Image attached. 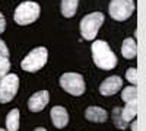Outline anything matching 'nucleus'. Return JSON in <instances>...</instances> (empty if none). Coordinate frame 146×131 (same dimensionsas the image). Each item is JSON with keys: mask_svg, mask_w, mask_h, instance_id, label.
<instances>
[{"mask_svg": "<svg viewBox=\"0 0 146 131\" xmlns=\"http://www.w3.org/2000/svg\"><path fill=\"white\" fill-rule=\"evenodd\" d=\"M5 28H6V19H5L3 13H2V12H0V34H3Z\"/></svg>", "mask_w": 146, "mask_h": 131, "instance_id": "412c9836", "label": "nucleus"}, {"mask_svg": "<svg viewBox=\"0 0 146 131\" xmlns=\"http://www.w3.org/2000/svg\"><path fill=\"white\" fill-rule=\"evenodd\" d=\"M6 127L7 131H18L19 130V109H12L6 117Z\"/></svg>", "mask_w": 146, "mask_h": 131, "instance_id": "2eb2a0df", "label": "nucleus"}, {"mask_svg": "<svg viewBox=\"0 0 146 131\" xmlns=\"http://www.w3.org/2000/svg\"><path fill=\"white\" fill-rule=\"evenodd\" d=\"M48 101H50V95H48V92L47 90H40V92L34 93L32 96L29 98L28 108L32 112H40L47 106Z\"/></svg>", "mask_w": 146, "mask_h": 131, "instance_id": "1a4fd4ad", "label": "nucleus"}, {"mask_svg": "<svg viewBox=\"0 0 146 131\" xmlns=\"http://www.w3.org/2000/svg\"><path fill=\"white\" fill-rule=\"evenodd\" d=\"M35 131H47L45 128H35Z\"/></svg>", "mask_w": 146, "mask_h": 131, "instance_id": "5701e85b", "label": "nucleus"}, {"mask_svg": "<svg viewBox=\"0 0 146 131\" xmlns=\"http://www.w3.org/2000/svg\"><path fill=\"white\" fill-rule=\"evenodd\" d=\"M104 22V15L101 12H94L86 15L80 20V34L86 41H92L98 34L101 25Z\"/></svg>", "mask_w": 146, "mask_h": 131, "instance_id": "20e7f679", "label": "nucleus"}, {"mask_svg": "<svg viewBox=\"0 0 146 131\" xmlns=\"http://www.w3.org/2000/svg\"><path fill=\"white\" fill-rule=\"evenodd\" d=\"M9 68H10L9 57H0V80L6 74H9Z\"/></svg>", "mask_w": 146, "mask_h": 131, "instance_id": "a211bd4d", "label": "nucleus"}, {"mask_svg": "<svg viewBox=\"0 0 146 131\" xmlns=\"http://www.w3.org/2000/svg\"><path fill=\"white\" fill-rule=\"evenodd\" d=\"M137 115V102H129L124 108H121V117L126 122L135 120Z\"/></svg>", "mask_w": 146, "mask_h": 131, "instance_id": "4468645a", "label": "nucleus"}, {"mask_svg": "<svg viewBox=\"0 0 146 131\" xmlns=\"http://www.w3.org/2000/svg\"><path fill=\"white\" fill-rule=\"evenodd\" d=\"M131 130H133V131H137V122H136V121H133V124H131Z\"/></svg>", "mask_w": 146, "mask_h": 131, "instance_id": "4be33fe9", "label": "nucleus"}, {"mask_svg": "<svg viewBox=\"0 0 146 131\" xmlns=\"http://www.w3.org/2000/svg\"><path fill=\"white\" fill-rule=\"evenodd\" d=\"M47 60H48V51H47V48H45V47H36V48H34L22 60L21 67H22V70L29 71V73H34V71L41 70L45 66Z\"/></svg>", "mask_w": 146, "mask_h": 131, "instance_id": "7ed1b4c3", "label": "nucleus"}, {"mask_svg": "<svg viewBox=\"0 0 146 131\" xmlns=\"http://www.w3.org/2000/svg\"><path fill=\"white\" fill-rule=\"evenodd\" d=\"M121 54L127 60L135 58L137 54V45H136V39L135 38H126L121 45Z\"/></svg>", "mask_w": 146, "mask_h": 131, "instance_id": "f8f14e48", "label": "nucleus"}, {"mask_svg": "<svg viewBox=\"0 0 146 131\" xmlns=\"http://www.w3.org/2000/svg\"><path fill=\"white\" fill-rule=\"evenodd\" d=\"M126 79L131 83L133 86H136V83H137V70L135 67H131L127 70V73H126Z\"/></svg>", "mask_w": 146, "mask_h": 131, "instance_id": "6ab92c4d", "label": "nucleus"}, {"mask_svg": "<svg viewBox=\"0 0 146 131\" xmlns=\"http://www.w3.org/2000/svg\"><path fill=\"white\" fill-rule=\"evenodd\" d=\"M113 121H114L115 127L120 128V130L127 128V122L123 120V117H121V108L120 106H115V108L113 109Z\"/></svg>", "mask_w": 146, "mask_h": 131, "instance_id": "f3484780", "label": "nucleus"}, {"mask_svg": "<svg viewBox=\"0 0 146 131\" xmlns=\"http://www.w3.org/2000/svg\"><path fill=\"white\" fill-rule=\"evenodd\" d=\"M121 86H123V80L118 76H110L101 83L100 93L102 96H111V95H115L121 89Z\"/></svg>", "mask_w": 146, "mask_h": 131, "instance_id": "6e6552de", "label": "nucleus"}, {"mask_svg": "<svg viewBox=\"0 0 146 131\" xmlns=\"http://www.w3.org/2000/svg\"><path fill=\"white\" fill-rule=\"evenodd\" d=\"M0 131H6V130H3V128H0Z\"/></svg>", "mask_w": 146, "mask_h": 131, "instance_id": "b1692460", "label": "nucleus"}, {"mask_svg": "<svg viewBox=\"0 0 146 131\" xmlns=\"http://www.w3.org/2000/svg\"><path fill=\"white\" fill-rule=\"evenodd\" d=\"M51 115V121L54 124L56 128H64L69 122V115H67V111L63 106H54L50 112Z\"/></svg>", "mask_w": 146, "mask_h": 131, "instance_id": "9d476101", "label": "nucleus"}, {"mask_svg": "<svg viewBox=\"0 0 146 131\" xmlns=\"http://www.w3.org/2000/svg\"><path fill=\"white\" fill-rule=\"evenodd\" d=\"M40 5L35 3V2H23L21 3L16 10H15V15L13 19L18 25H29V23L35 22L36 19L40 18Z\"/></svg>", "mask_w": 146, "mask_h": 131, "instance_id": "f03ea898", "label": "nucleus"}, {"mask_svg": "<svg viewBox=\"0 0 146 131\" xmlns=\"http://www.w3.org/2000/svg\"><path fill=\"white\" fill-rule=\"evenodd\" d=\"M78 6H79V0H62L60 9H62V13L64 18H72L76 15Z\"/></svg>", "mask_w": 146, "mask_h": 131, "instance_id": "ddd939ff", "label": "nucleus"}, {"mask_svg": "<svg viewBox=\"0 0 146 131\" xmlns=\"http://www.w3.org/2000/svg\"><path fill=\"white\" fill-rule=\"evenodd\" d=\"M92 58L95 66L101 70H113L117 66V57L105 41H94Z\"/></svg>", "mask_w": 146, "mask_h": 131, "instance_id": "f257e3e1", "label": "nucleus"}, {"mask_svg": "<svg viewBox=\"0 0 146 131\" xmlns=\"http://www.w3.org/2000/svg\"><path fill=\"white\" fill-rule=\"evenodd\" d=\"M85 117H86L88 121H92V122H105L108 118L107 111L100 108V106H89L85 111Z\"/></svg>", "mask_w": 146, "mask_h": 131, "instance_id": "9b49d317", "label": "nucleus"}, {"mask_svg": "<svg viewBox=\"0 0 146 131\" xmlns=\"http://www.w3.org/2000/svg\"><path fill=\"white\" fill-rule=\"evenodd\" d=\"M60 86L73 96H80L85 93V80L79 73H64L60 77Z\"/></svg>", "mask_w": 146, "mask_h": 131, "instance_id": "423d86ee", "label": "nucleus"}, {"mask_svg": "<svg viewBox=\"0 0 146 131\" xmlns=\"http://www.w3.org/2000/svg\"><path fill=\"white\" fill-rule=\"evenodd\" d=\"M0 57H9V50L2 39H0Z\"/></svg>", "mask_w": 146, "mask_h": 131, "instance_id": "aec40b11", "label": "nucleus"}, {"mask_svg": "<svg viewBox=\"0 0 146 131\" xmlns=\"http://www.w3.org/2000/svg\"><path fill=\"white\" fill-rule=\"evenodd\" d=\"M121 99H123L126 103L137 102V89H136V86H127L123 92H121Z\"/></svg>", "mask_w": 146, "mask_h": 131, "instance_id": "dca6fc26", "label": "nucleus"}, {"mask_svg": "<svg viewBox=\"0 0 146 131\" xmlns=\"http://www.w3.org/2000/svg\"><path fill=\"white\" fill-rule=\"evenodd\" d=\"M110 16L114 20L123 22L129 19L135 12V2L133 0H111L108 6Z\"/></svg>", "mask_w": 146, "mask_h": 131, "instance_id": "39448f33", "label": "nucleus"}, {"mask_svg": "<svg viewBox=\"0 0 146 131\" xmlns=\"http://www.w3.org/2000/svg\"><path fill=\"white\" fill-rule=\"evenodd\" d=\"M19 89V77L18 74L12 73L6 74L0 80V103H7L16 96Z\"/></svg>", "mask_w": 146, "mask_h": 131, "instance_id": "0eeeda50", "label": "nucleus"}]
</instances>
